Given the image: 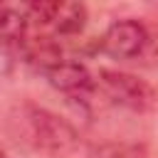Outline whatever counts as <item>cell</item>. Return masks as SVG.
<instances>
[{
    "label": "cell",
    "instance_id": "6da1fadb",
    "mask_svg": "<svg viewBox=\"0 0 158 158\" xmlns=\"http://www.w3.org/2000/svg\"><path fill=\"white\" fill-rule=\"evenodd\" d=\"M27 20L30 30L54 37L57 42L77 37L86 25V7L81 2H64V0H49V2H30L27 5Z\"/></svg>",
    "mask_w": 158,
    "mask_h": 158
},
{
    "label": "cell",
    "instance_id": "7a4b0ae2",
    "mask_svg": "<svg viewBox=\"0 0 158 158\" xmlns=\"http://www.w3.org/2000/svg\"><path fill=\"white\" fill-rule=\"evenodd\" d=\"M99 84L104 94L116 104L128 111H148L156 101V94L148 81L128 74V72H111L104 69L99 74Z\"/></svg>",
    "mask_w": 158,
    "mask_h": 158
},
{
    "label": "cell",
    "instance_id": "3957f363",
    "mask_svg": "<svg viewBox=\"0 0 158 158\" xmlns=\"http://www.w3.org/2000/svg\"><path fill=\"white\" fill-rule=\"evenodd\" d=\"M148 44V32L138 20H116L106 27L99 40V49L114 59H133Z\"/></svg>",
    "mask_w": 158,
    "mask_h": 158
},
{
    "label": "cell",
    "instance_id": "277c9868",
    "mask_svg": "<svg viewBox=\"0 0 158 158\" xmlns=\"http://www.w3.org/2000/svg\"><path fill=\"white\" fill-rule=\"evenodd\" d=\"M30 123H32V133L37 138V143L42 148H49V151H67L77 143V133L69 123H64L62 118L52 116L49 111H42V109H32V116H30Z\"/></svg>",
    "mask_w": 158,
    "mask_h": 158
},
{
    "label": "cell",
    "instance_id": "5b68a950",
    "mask_svg": "<svg viewBox=\"0 0 158 158\" xmlns=\"http://www.w3.org/2000/svg\"><path fill=\"white\" fill-rule=\"evenodd\" d=\"M44 74H47V79H49V84L54 89H59V91H64L69 96H84V94H89L94 89V79H91L89 69L77 59L64 57L62 62H57Z\"/></svg>",
    "mask_w": 158,
    "mask_h": 158
}]
</instances>
